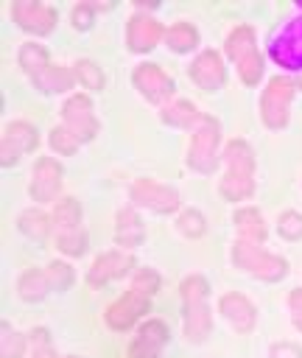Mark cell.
<instances>
[{
    "mask_svg": "<svg viewBox=\"0 0 302 358\" xmlns=\"http://www.w3.org/2000/svg\"><path fill=\"white\" fill-rule=\"evenodd\" d=\"M224 159H226V173L221 179V196L229 199V201H238V199H246L252 196L254 190V182H252V168H254V159H252V151L243 140H232L224 151Z\"/></svg>",
    "mask_w": 302,
    "mask_h": 358,
    "instance_id": "cell-1",
    "label": "cell"
},
{
    "mask_svg": "<svg viewBox=\"0 0 302 358\" xmlns=\"http://www.w3.org/2000/svg\"><path fill=\"white\" fill-rule=\"evenodd\" d=\"M226 53L229 59L238 64V76L243 84H257L260 81V73H263V59L254 48V36H252V28L249 25H240L229 34L226 39Z\"/></svg>",
    "mask_w": 302,
    "mask_h": 358,
    "instance_id": "cell-2",
    "label": "cell"
},
{
    "mask_svg": "<svg viewBox=\"0 0 302 358\" xmlns=\"http://www.w3.org/2000/svg\"><path fill=\"white\" fill-rule=\"evenodd\" d=\"M182 299H185V333L187 338H204L210 330V313H207V282L201 277H187L182 282Z\"/></svg>",
    "mask_w": 302,
    "mask_h": 358,
    "instance_id": "cell-3",
    "label": "cell"
},
{
    "mask_svg": "<svg viewBox=\"0 0 302 358\" xmlns=\"http://www.w3.org/2000/svg\"><path fill=\"white\" fill-rule=\"evenodd\" d=\"M235 263L246 271H252L254 277L260 280H280L285 274V260L274 257V255H266L260 249V243H249V241H238L235 243V252H232Z\"/></svg>",
    "mask_w": 302,
    "mask_h": 358,
    "instance_id": "cell-4",
    "label": "cell"
},
{
    "mask_svg": "<svg viewBox=\"0 0 302 358\" xmlns=\"http://www.w3.org/2000/svg\"><path fill=\"white\" fill-rule=\"evenodd\" d=\"M215 145H218V120L210 115H201L196 123L193 145H190V165L196 171H213L215 168Z\"/></svg>",
    "mask_w": 302,
    "mask_h": 358,
    "instance_id": "cell-5",
    "label": "cell"
},
{
    "mask_svg": "<svg viewBox=\"0 0 302 358\" xmlns=\"http://www.w3.org/2000/svg\"><path fill=\"white\" fill-rule=\"evenodd\" d=\"M294 81L285 76H277L268 81L266 92H263V120L271 129H282L288 120V101L294 95Z\"/></svg>",
    "mask_w": 302,
    "mask_h": 358,
    "instance_id": "cell-6",
    "label": "cell"
},
{
    "mask_svg": "<svg viewBox=\"0 0 302 358\" xmlns=\"http://www.w3.org/2000/svg\"><path fill=\"white\" fill-rule=\"evenodd\" d=\"M62 115H64V126H67L78 140H92V137H95L98 120H95V115H92V103L87 101V95H73V98L64 103Z\"/></svg>",
    "mask_w": 302,
    "mask_h": 358,
    "instance_id": "cell-7",
    "label": "cell"
},
{
    "mask_svg": "<svg viewBox=\"0 0 302 358\" xmlns=\"http://www.w3.org/2000/svg\"><path fill=\"white\" fill-rule=\"evenodd\" d=\"M271 56L282 67H299L302 70V17L291 20L282 28V34L271 45Z\"/></svg>",
    "mask_w": 302,
    "mask_h": 358,
    "instance_id": "cell-8",
    "label": "cell"
},
{
    "mask_svg": "<svg viewBox=\"0 0 302 358\" xmlns=\"http://www.w3.org/2000/svg\"><path fill=\"white\" fill-rule=\"evenodd\" d=\"M145 310H148V296L131 288L129 294H123V296L106 310V322H109V327H115V330H126V327H131Z\"/></svg>",
    "mask_w": 302,
    "mask_h": 358,
    "instance_id": "cell-9",
    "label": "cell"
},
{
    "mask_svg": "<svg viewBox=\"0 0 302 358\" xmlns=\"http://www.w3.org/2000/svg\"><path fill=\"white\" fill-rule=\"evenodd\" d=\"M14 20L31 31V34H48L56 22V11L36 0H17L14 3Z\"/></svg>",
    "mask_w": 302,
    "mask_h": 358,
    "instance_id": "cell-10",
    "label": "cell"
},
{
    "mask_svg": "<svg viewBox=\"0 0 302 358\" xmlns=\"http://www.w3.org/2000/svg\"><path fill=\"white\" fill-rule=\"evenodd\" d=\"M131 199L145 204V207H151V210H157V213H173L176 204H179V199H176V193L171 187L157 185L151 179H137L131 185Z\"/></svg>",
    "mask_w": 302,
    "mask_h": 358,
    "instance_id": "cell-11",
    "label": "cell"
},
{
    "mask_svg": "<svg viewBox=\"0 0 302 358\" xmlns=\"http://www.w3.org/2000/svg\"><path fill=\"white\" fill-rule=\"evenodd\" d=\"M134 84H137V90H140L148 101H154V103L165 101V98L173 92V81H171L168 73H165L162 67H157V64H140V67L134 70Z\"/></svg>",
    "mask_w": 302,
    "mask_h": 358,
    "instance_id": "cell-12",
    "label": "cell"
},
{
    "mask_svg": "<svg viewBox=\"0 0 302 358\" xmlns=\"http://www.w3.org/2000/svg\"><path fill=\"white\" fill-rule=\"evenodd\" d=\"M62 187V165L50 157H42L34 168V179H31V196L36 201H50L56 199Z\"/></svg>",
    "mask_w": 302,
    "mask_h": 358,
    "instance_id": "cell-13",
    "label": "cell"
},
{
    "mask_svg": "<svg viewBox=\"0 0 302 358\" xmlns=\"http://www.w3.org/2000/svg\"><path fill=\"white\" fill-rule=\"evenodd\" d=\"M36 131H34V126H28V123H8L6 126V131H3V140H0V151H3V165H11L20 154H25V151H31L34 145H36Z\"/></svg>",
    "mask_w": 302,
    "mask_h": 358,
    "instance_id": "cell-14",
    "label": "cell"
},
{
    "mask_svg": "<svg viewBox=\"0 0 302 358\" xmlns=\"http://www.w3.org/2000/svg\"><path fill=\"white\" fill-rule=\"evenodd\" d=\"M126 36H129V48H131V50L145 53V50H151V48L157 45V39L162 36V25H159L154 17H148V14H137V17L129 20Z\"/></svg>",
    "mask_w": 302,
    "mask_h": 358,
    "instance_id": "cell-15",
    "label": "cell"
},
{
    "mask_svg": "<svg viewBox=\"0 0 302 358\" xmlns=\"http://www.w3.org/2000/svg\"><path fill=\"white\" fill-rule=\"evenodd\" d=\"M190 78L201 90H218L224 84V62L215 50H204L193 64H190Z\"/></svg>",
    "mask_w": 302,
    "mask_h": 358,
    "instance_id": "cell-16",
    "label": "cell"
},
{
    "mask_svg": "<svg viewBox=\"0 0 302 358\" xmlns=\"http://www.w3.org/2000/svg\"><path fill=\"white\" fill-rule=\"evenodd\" d=\"M131 266H134L131 255H123V252H106V255H101V257L95 260V266L89 268L87 280H89L92 285H103V282H109V280L123 277Z\"/></svg>",
    "mask_w": 302,
    "mask_h": 358,
    "instance_id": "cell-17",
    "label": "cell"
},
{
    "mask_svg": "<svg viewBox=\"0 0 302 358\" xmlns=\"http://www.w3.org/2000/svg\"><path fill=\"white\" fill-rule=\"evenodd\" d=\"M165 338H168V330L162 322H145L137 338L129 344V358H157Z\"/></svg>",
    "mask_w": 302,
    "mask_h": 358,
    "instance_id": "cell-18",
    "label": "cell"
},
{
    "mask_svg": "<svg viewBox=\"0 0 302 358\" xmlns=\"http://www.w3.org/2000/svg\"><path fill=\"white\" fill-rule=\"evenodd\" d=\"M218 308H221V313L235 324V330H240V333L254 324V308H252L249 299H243L240 294H226V296H221Z\"/></svg>",
    "mask_w": 302,
    "mask_h": 358,
    "instance_id": "cell-19",
    "label": "cell"
},
{
    "mask_svg": "<svg viewBox=\"0 0 302 358\" xmlns=\"http://www.w3.org/2000/svg\"><path fill=\"white\" fill-rule=\"evenodd\" d=\"M235 224H238V232L243 241L249 243H263L266 238V227H263V218L254 207H246V210H238L235 213Z\"/></svg>",
    "mask_w": 302,
    "mask_h": 358,
    "instance_id": "cell-20",
    "label": "cell"
},
{
    "mask_svg": "<svg viewBox=\"0 0 302 358\" xmlns=\"http://www.w3.org/2000/svg\"><path fill=\"white\" fill-rule=\"evenodd\" d=\"M73 81H76V76H73L70 70H64V67H53V64H48L42 73L34 76V84H36L39 90H45V92H62V90H70Z\"/></svg>",
    "mask_w": 302,
    "mask_h": 358,
    "instance_id": "cell-21",
    "label": "cell"
},
{
    "mask_svg": "<svg viewBox=\"0 0 302 358\" xmlns=\"http://www.w3.org/2000/svg\"><path fill=\"white\" fill-rule=\"evenodd\" d=\"M115 241L120 246H137L143 241V224L131 210L117 213V227H115Z\"/></svg>",
    "mask_w": 302,
    "mask_h": 358,
    "instance_id": "cell-22",
    "label": "cell"
},
{
    "mask_svg": "<svg viewBox=\"0 0 302 358\" xmlns=\"http://www.w3.org/2000/svg\"><path fill=\"white\" fill-rule=\"evenodd\" d=\"M20 229L31 238V241H45L50 232V218L42 210H25L20 215Z\"/></svg>",
    "mask_w": 302,
    "mask_h": 358,
    "instance_id": "cell-23",
    "label": "cell"
},
{
    "mask_svg": "<svg viewBox=\"0 0 302 358\" xmlns=\"http://www.w3.org/2000/svg\"><path fill=\"white\" fill-rule=\"evenodd\" d=\"M162 117H165V123H171V126H196L199 123V112H196V106L193 103H187V101H176V103H168L165 109H162Z\"/></svg>",
    "mask_w": 302,
    "mask_h": 358,
    "instance_id": "cell-24",
    "label": "cell"
},
{
    "mask_svg": "<svg viewBox=\"0 0 302 358\" xmlns=\"http://www.w3.org/2000/svg\"><path fill=\"white\" fill-rule=\"evenodd\" d=\"M45 288H48V274H42L39 268H28V271L20 277V296L28 299V302L42 299Z\"/></svg>",
    "mask_w": 302,
    "mask_h": 358,
    "instance_id": "cell-25",
    "label": "cell"
},
{
    "mask_svg": "<svg viewBox=\"0 0 302 358\" xmlns=\"http://www.w3.org/2000/svg\"><path fill=\"white\" fill-rule=\"evenodd\" d=\"M20 64L31 76H36V73H42L48 67V50L42 45H36V42H28V45L20 48Z\"/></svg>",
    "mask_w": 302,
    "mask_h": 358,
    "instance_id": "cell-26",
    "label": "cell"
},
{
    "mask_svg": "<svg viewBox=\"0 0 302 358\" xmlns=\"http://www.w3.org/2000/svg\"><path fill=\"white\" fill-rule=\"evenodd\" d=\"M78 218H81V210H78V201H76V199H62V201L56 204L53 224L59 227V232H64V229H78Z\"/></svg>",
    "mask_w": 302,
    "mask_h": 358,
    "instance_id": "cell-27",
    "label": "cell"
},
{
    "mask_svg": "<svg viewBox=\"0 0 302 358\" xmlns=\"http://www.w3.org/2000/svg\"><path fill=\"white\" fill-rule=\"evenodd\" d=\"M165 39H168V45L173 48V50H190L193 45H196V39H199V34H196V28L193 25H187V22H176L173 28H168L165 31Z\"/></svg>",
    "mask_w": 302,
    "mask_h": 358,
    "instance_id": "cell-28",
    "label": "cell"
},
{
    "mask_svg": "<svg viewBox=\"0 0 302 358\" xmlns=\"http://www.w3.org/2000/svg\"><path fill=\"white\" fill-rule=\"evenodd\" d=\"M84 243H87V235H84L81 227L78 229H64V232L56 235V246L62 252H67V255H81L84 252Z\"/></svg>",
    "mask_w": 302,
    "mask_h": 358,
    "instance_id": "cell-29",
    "label": "cell"
},
{
    "mask_svg": "<svg viewBox=\"0 0 302 358\" xmlns=\"http://www.w3.org/2000/svg\"><path fill=\"white\" fill-rule=\"evenodd\" d=\"M78 143H81V140H78L67 126H59V129L50 131V145H53L59 154H76Z\"/></svg>",
    "mask_w": 302,
    "mask_h": 358,
    "instance_id": "cell-30",
    "label": "cell"
},
{
    "mask_svg": "<svg viewBox=\"0 0 302 358\" xmlns=\"http://www.w3.org/2000/svg\"><path fill=\"white\" fill-rule=\"evenodd\" d=\"M76 78H78L84 87H89V90H101V87H103L101 70H98L92 62H87V59H81V62L76 64Z\"/></svg>",
    "mask_w": 302,
    "mask_h": 358,
    "instance_id": "cell-31",
    "label": "cell"
},
{
    "mask_svg": "<svg viewBox=\"0 0 302 358\" xmlns=\"http://www.w3.org/2000/svg\"><path fill=\"white\" fill-rule=\"evenodd\" d=\"M45 274H48V285L56 288V291H64L73 282V268L67 263H50Z\"/></svg>",
    "mask_w": 302,
    "mask_h": 358,
    "instance_id": "cell-32",
    "label": "cell"
},
{
    "mask_svg": "<svg viewBox=\"0 0 302 358\" xmlns=\"http://www.w3.org/2000/svg\"><path fill=\"white\" fill-rule=\"evenodd\" d=\"M22 347H25L22 336L14 333V330L8 327V322H3V344H0V355H3V358H20V355H22Z\"/></svg>",
    "mask_w": 302,
    "mask_h": 358,
    "instance_id": "cell-33",
    "label": "cell"
},
{
    "mask_svg": "<svg viewBox=\"0 0 302 358\" xmlns=\"http://www.w3.org/2000/svg\"><path fill=\"white\" fill-rule=\"evenodd\" d=\"M280 232H282V238H288V241H299V238H302V215L294 213V210L282 213V215H280Z\"/></svg>",
    "mask_w": 302,
    "mask_h": 358,
    "instance_id": "cell-34",
    "label": "cell"
},
{
    "mask_svg": "<svg viewBox=\"0 0 302 358\" xmlns=\"http://www.w3.org/2000/svg\"><path fill=\"white\" fill-rule=\"evenodd\" d=\"M176 224H179V229H182L187 238H199V235L204 232V218H201L196 210H185Z\"/></svg>",
    "mask_w": 302,
    "mask_h": 358,
    "instance_id": "cell-35",
    "label": "cell"
},
{
    "mask_svg": "<svg viewBox=\"0 0 302 358\" xmlns=\"http://www.w3.org/2000/svg\"><path fill=\"white\" fill-rule=\"evenodd\" d=\"M134 291H140V294H145V296H151L157 288H159V277L154 274V271H148V268H140L137 274H134V285H131Z\"/></svg>",
    "mask_w": 302,
    "mask_h": 358,
    "instance_id": "cell-36",
    "label": "cell"
},
{
    "mask_svg": "<svg viewBox=\"0 0 302 358\" xmlns=\"http://www.w3.org/2000/svg\"><path fill=\"white\" fill-rule=\"evenodd\" d=\"M73 22H76V28H89V25H92V6L78 3V6L73 8Z\"/></svg>",
    "mask_w": 302,
    "mask_h": 358,
    "instance_id": "cell-37",
    "label": "cell"
},
{
    "mask_svg": "<svg viewBox=\"0 0 302 358\" xmlns=\"http://www.w3.org/2000/svg\"><path fill=\"white\" fill-rule=\"evenodd\" d=\"M271 358H302V350L296 344H277L271 350Z\"/></svg>",
    "mask_w": 302,
    "mask_h": 358,
    "instance_id": "cell-38",
    "label": "cell"
},
{
    "mask_svg": "<svg viewBox=\"0 0 302 358\" xmlns=\"http://www.w3.org/2000/svg\"><path fill=\"white\" fill-rule=\"evenodd\" d=\"M291 310H294V324L302 330V288L291 291Z\"/></svg>",
    "mask_w": 302,
    "mask_h": 358,
    "instance_id": "cell-39",
    "label": "cell"
},
{
    "mask_svg": "<svg viewBox=\"0 0 302 358\" xmlns=\"http://www.w3.org/2000/svg\"><path fill=\"white\" fill-rule=\"evenodd\" d=\"M31 358H56V355H53V350H50L48 344H39V347L34 350V355H31Z\"/></svg>",
    "mask_w": 302,
    "mask_h": 358,
    "instance_id": "cell-40",
    "label": "cell"
},
{
    "mask_svg": "<svg viewBox=\"0 0 302 358\" xmlns=\"http://www.w3.org/2000/svg\"><path fill=\"white\" fill-rule=\"evenodd\" d=\"M67 358H78V355H67Z\"/></svg>",
    "mask_w": 302,
    "mask_h": 358,
    "instance_id": "cell-41",
    "label": "cell"
}]
</instances>
